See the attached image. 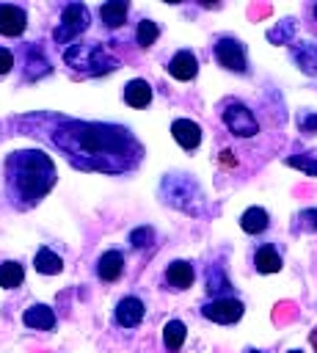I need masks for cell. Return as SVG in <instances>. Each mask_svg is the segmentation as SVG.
<instances>
[{
	"label": "cell",
	"mask_w": 317,
	"mask_h": 353,
	"mask_svg": "<svg viewBox=\"0 0 317 353\" xmlns=\"http://www.w3.org/2000/svg\"><path fill=\"white\" fill-rule=\"evenodd\" d=\"M52 127L39 119V135L52 143L74 168L83 171H105V174H124L141 163V143L127 127L119 124H99V121H74V119H55L44 116Z\"/></svg>",
	"instance_id": "1"
},
{
	"label": "cell",
	"mask_w": 317,
	"mask_h": 353,
	"mask_svg": "<svg viewBox=\"0 0 317 353\" xmlns=\"http://www.w3.org/2000/svg\"><path fill=\"white\" fill-rule=\"evenodd\" d=\"M6 196L11 207L30 210L36 207L55 185V163L41 149H17L8 152L6 165Z\"/></svg>",
	"instance_id": "2"
},
{
	"label": "cell",
	"mask_w": 317,
	"mask_h": 353,
	"mask_svg": "<svg viewBox=\"0 0 317 353\" xmlns=\"http://www.w3.org/2000/svg\"><path fill=\"white\" fill-rule=\"evenodd\" d=\"M63 63L72 66L74 72L85 74V77H96V74H108L119 66V61L99 44V41H83V44H72L63 52Z\"/></svg>",
	"instance_id": "3"
},
{
	"label": "cell",
	"mask_w": 317,
	"mask_h": 353,
	"mask_svg": "<svg viewBox=\"0 0 317 353\" xmlns=\"http://www.w3.org/2000/svg\"><path fill=\"white\" fill-rule=\"evenodd\" d=\"M88 8L83 6V3H69L66 8H63V14H61V22H58V28L52 30V39L58 41V44H69V41H74L80 33H85L88 30Z\"/></svg>",
	"instance_id": "4"
},
{
	"label": "cell",
	"mask_w": 317,
	"mask_h": 353,
	"mask_svg": "<svg viewBox=\"0 0 317 353\" xmlns=\"http://www.w3.org/2000/svg\"><path fill=\"white\" fill-rule=\"evenodd\" d=\"M163 190H165V201L185 210V212H193L198 215V210L190 204V190H198V185L190 179V176H182V174H174V176H165L163 179ZM196 201H204V199H196Z\"/></svg>",
	"instance_id": "5"
},
{
	"label": "cell",
	"mask_w": 317,
	"mask_h": 353,
	"mask_svg": "<svg viewBox=\"0 0 317 353\" xmlns=\"http://www.w3.org/2000/svg\"><path fill=\"white\" fill-rule=\"evenodd\" d=\"M223 124L229 127L232 135H240V138H251V135L259 132L256 116H254L251 108H245L243 102H229V105H223Z\"/></svg>",
	"instance_id": "6"
},
{
	"label": "cell",
	"mask_w": 317,
	"mask_h": 353,
	"mask_svg": "<svg viewBox=\"0 0 317 353\" xmlns=\"http://www.w3.org/2000/svg\"><path fill=\"white\" fill-rule=\"evenodd\" d=\"M201 314L212 323L229 325V323H237L243 317V303L237 298H212L209 303L201 306Z\"/></svg>",
	"instance_id": "7"
},
{
	"label": "cell",
	"mask_w": 317,
	"mask_h": 353,
	"mask_svg": "<svg viewBox=\"0 0 317 353\" xmlns=\"http://www.w3.org/2000/svg\"><path fill=\"white\" fill-rule=\"evenodd\" d=\"M215 58L223 69L229 72H245V47L237 39H218L215 44Z\"/></svg>",
	"instance_id": "8"
},
{
	"label": "cell",
	"mask_w": 317,
	"mask_h": 353,
	"mask_svg": "<svg viewBox=\"0 0 317 353\" xmlns=\"http://www.w3.org/2000/svg\"><path fill=\"white\" fill-rule=\"evenodd\" d=\"M28 25V14L19 6L0 3V33L3 36H19Z\"/></svg>",
	"instance_id": "9"
},
{
	"label": "cell",
	"mask_w": 317,
	"mask_h": 353,
	"mask_svg": "<svg viewBox=\"0 0 317 353\" xmlns=\"http://www.w3.org/2000/svg\"><path fill=\"white\" fill-rule=\"evenodd\" d=\"M171 135H174V141H176L182 149H187V152L201 143V127H198L196 121H190V119H176V121L171 124Z\"/></svg>",
	"instance_id": "10"
},
{
	"label": "cell",
	"mask_w": 317,
	"mask_h": 353,
	"mask_svg": "<svg viewBox=\"0 0 317 353\" xmlns=\"http://www.w3.org/2000/svg\"><path fill=\"white\" fill-rule=\"evenodd\" d=\"M141 320H143V303H141V298L127 295V298H121V301L116 303V323H119V325L135 328Z\"/></svg>",
	"instance_id": "11"
},
{
	"label": "cell",
	"mask_w": 317,
	"mask_h": 353,
	"mask_svg": "<svg viewBox=\"0 0 317 353\" xmlns=\"http://www.w3.org/2000/svg\"><path fill=\"white\" fill-rule=\"evenodd\" d=\"M168 72H171V77H176V80H193L196 72H198V61H196V55H193L190 50H179V52L168 61Z\"/></svg>",
	"instance_id": "12"
},
{
	"label": "cell",
	"mask_w": 317,
	"mask_h": 353,
	"mask_svg": "<svg viewBox=\"0 0 317 353\" xmlns=\"http://www.w3.org/2000/svg\"><path fill=\"white\" fill-rule=\"evenodd\" d=\"M22 323L28 328H36V331H50L55 325V312L50 306H44V303H33V306L25 309Z\"/></svg>",
	"instance_id": "13"
},
{
	"label": "cell",
	"mask_w": 317,
	"mask_h": 353,
	"mask_svg": "<svg viewBox=\"0 0 317 353\" xmlns=\"http://www.w3.org/2000/svg\"><path fill=\"white\" fill-rule=\"evenodd\" d=\"M121 273H124V256H121V251H105L96 259V276L102 281H116Z\"/></svg>",
	"instance_id": "14"
},
{
	"label": "cell",
	"mask_w": 317,
	"mask_h": 353,
	"mask_svg": "<svg viewBox=\"0 0 317 353\" xmlns=\"http://www.w3.org/2000/svg\"><path fill=\"white\" fill-rule=\"evenodd\" d=\"M193 265L190 262H185V259H176V262H171L168 268H165V281L174 287V290H187L190 284H193Z\"/></svg>",
	"instance_id": "15"
},
{
	"label": "cell",
	"mask_w": 317,
	"mask_h": 353,
	"mask_svg": "<svg viewBox=\"0 0 317 353\" xmlns=\"http://www.w3.org/2000/svg\"><path fill=\"white\" fill-rule=\"evenodd\" d=\"M292 61L298 63L300 72H306V74H317V44H314V41L292 44Z\"/></svg>",
	"instance_id": "16"
},
{
	"label": "cell",
	"mask_w": 317,
	"mask_h": 353,
	"mask_svg": "<svg viewBox=\"0 0 317 353\" xmlns=\"http://www.w3.org/2000/svg\"><path fill=\"white\" fill-rule=\"evenodd\" d=\"M25 69H28L25 72L28 80H39V77H44L50 72V61L44 58L41 47H36V44L25 47Z\"/></svg>",
	"instance_id": "17"
},
{
	"label": "cell",
	"mask_w": 317,
	"mask_h": 353,
	"mask_svg": "<svg viewBox=\"0 0 317 353\" xmlns=\"http://www.w3.org/2000/svg\"><path fill=\"white\" fill-rule=\"evenodd\" d=\"M124 102L132 105V108H146L152 102V85L146 80H141V77L130 80L124 85Z\"/></svg>",
	"instance_id": "18"
},
{
	"label": "cell",
	"mask_w": 317,
	"mask_h": 353,
	"mask_svg": "<svg viewBox=\"0 0 317 353\" xmlns=\"http://www.w3.org/2000/svg\"><path fill=\"white\" fill-rule=\"evenodd\" d=\"M127 0H110V3H102L99 6V19L108 25V28H121L124 19H127Z\"/></svg>",
	"instance_id": "19"
},
{
	"label": "cell",
	"mask_w": 317,
	"mask_h": 353,
	"mask_svg": "<svg viewBox=\"0 0 317 353\" xmlns=\"http://www.w3.org/2000/svg\"><path fill=\"white\" fill-rule=\"evenodd\" d=\"M254 268L259 270V273H278L281 270V256H278V251L267 243V245H259L256 248V254H254Z\"/></svg>",
	"instance_id": "20"
},
{
	"label": "cell",
	"mask_w": 317,
	"mask_h": 353,
	"mask_svg": "<svg viewBox=\"0 0 317 353\" xmlns=\"http://www.w3.org/2000/svg\"><path fill=\"white\" fill-rule=\"evenodd\" d=\"M33 268L39 273H44V276H55V273L63 270V259L55 251H50V248H39L36 256H33Z\"/></svg>",
	"instance_id": "21"
},
{
	"label": "cell",
	"mask_w": 317,
	"mask_h": 353,
	"mask_svg": "<svg viewBox=\"0 0 317 353\" xmlns=\"http://www.w3.org/2000/svg\"><path fill=\"white\" fill-rule=\"evenodd\" d=\"M267 212L262 210V207H248L243 215H240V226H243V232H248V234H259V232H265L267 229Z\"/></svg>",
	"instance_id": "22"
},
{
	"label": "cell",
	"mask_w": 317,
	"mask_h": 353,
	"mask_svg": "<svg viewBox=\"0 0 317 353\" xmlns=\"http://www.w3.org/2000/svg\"><path fill=\"white\" fill-rule=\"evenodd\" d=\"M185 336H187V328H185L182 320H168L163 325V342H165L168 350H179L182 342H185Z\"/></svg>",
	"instance_id": "23"
},
{
	"label": "cell",
	"mask_w": 317,
	"mask_h": 353,
	"mask_svg": "<svg viewBox=\"0 0 317 353\" xmlns=\"http://www.w3.org/2000/svg\"><path fill=\"white\" fill-rule=\"evenodd\" d=\"M22 281H25V270H22L19 262H3V265H0V287L14 290V287H19Z\"/></svg>",
	"instance_id": "24"
},
{
	"label": "cell",
	"mask_w": 317,
	"mask_h": 353,
	"mask_svg": "<svg viewBox=\"0 0 317 353\" xmlns=\"http://www.w3.org/2000/svg\"><path fill=\"white\" fill-rule=\"evenodd\" d=\"M157 36H160V28H157L152 19H143V22H138V30H135V41H138L141 47H152V44L157 41Z\"/></svg>",
	"instance_id": "25"
},
{
	"label": "cell",
	"mask_w": 317,
	"mask_h": 353,
	"mask_svg": "<svg viewBox=\"0 0 317 353\" xmlns=\"http://www.w3.org/2000/svg\"><path fill=\"white\" fill-rule=\"evenodd\" d=\"M207 290H209V292H215V295H221V292H229V290H232V284H229V279L223 276V270H221V268H209V270H207Z\"/></svg>",
	"instance_id": "26"
},
{
	"label": "cell",
	"mask_w": 317,
	"mask_h": 353,
	"mask_svg": "<svg viewBox=\"0 0 317 353\" xmlns=\"http://www.w3.org/2000/svg\"><path fill=\"white\" fill-rule=\"evenodd\" d=\"M292 30H295L292 19H284L281 25H276L273 30H267V39H270V41H278V44H287V41L292 39Z\"/></svg>",
	"instance_id": "27"
},
{
	"label": "cell",
	"mask_w": 317,
	"mask_h": 353,
	"mask_svg": "<svg viewBox=\"0 0 317 353\" xmlns=\"http://www.w3.org/2000/svg\"><path fill=\"white\" fill-rule=\"evenodd\" d=\"M287 165H292V168H300L303 174H309V176H317V160L314 157H306V154H292V157H287Z\"/></svg>",
	"instance_id": "28"
},
{
	"label": "cell",
	"mask_w": 317,
	"mask_h": 353,
	"mask_svg": "<svg viewBox=\"0 0 317 353\" xmlns=\"http://www.w3.org/2000/svg\"><path fill=\"white\" fill-rule=\"evenodd\" d=\"M152 237H154V232H152L149 226H138V229L130 232V243H132V248H143V245H149Z\"/></svg>",
	"instance_id": "29"
},
{
	"label": "cell",
	"mask_w": 317,
	"mask_h": 353,
	"mask_svg": "<svg viewBox=\"0 0 317 353\" xmlns=\"http://www.w3.org/2000/svg\"><path fill=\"white\" fill-rule=\"evenodd\" d=\"M298 226H300L303 232H317V210H300Z\"/></svg>",
	"instance_id": "30"
},
{
	"label": "cell",
	"mask_w": 317,
	"mask_h": 353,
	"mask_svg": "<svg viewBox=\"0 0 317 353\" xmlns=\"http://www.w3.org/2000/svg\"><path fill=\"white\" fill-rule=\"evenodd\" d=\"M298 127H300V132H314L317 130V113H300Z\"/></svg>",
	"instance_id": "31"
},
{
	"label": "cell",
	"mask_w": 317,
	"mask_h": 353,
	"mask_svg": "<svg viewBox=\"0 0 317 353\" xmlns=\"http://www.w3.org/2000/svg\"><path fill=\"white\" fill-rule=\"evenodd\" d=\"M11 66H14V55H11V50L0 47V74L11 72Z\"/></svg>",
	"instance_id": "32"
},
{
	"label": "cell",
	"mask_w": 317,
	"mask_h": 353,
	"mask_svg": "<svg viewBox=\"0 0 317 353\" xmlns=\"http://www.w3.org/2000/svg\"><path fill=\"white\" fill-rule=\"evenodd\" d=\"M314 17H317V6H314Z\"/></svg>",
	"instance_id": "33"
},
{
	"label": "cell",
	"mask_w": 317,
	"mask_h": 353,
	"mask_svg": "<svg viewBox=\"0 0 317 353\" xmlns=\"http://www.w3.org/2000/svg\"><path fill=\"white\" fill-rule=\"evenodd\" d=\"M289 353H300V350H289Z\"/></svg>",
	"instance_id": "34"
},
{
	"label": "cell",
	"mask_w": 317,
	"mask_h": 353,
	"mask_svg": "<svg viewBox=\"0 0 317 353\" xmlns=\"http://www.w3.org/2000/svg\"><path fill=\"white\" fill-rule=\"evenodd\" d=\"M254 353H256V350H254Z\"/></svg>",
	"instance_id": "35"
}]
</instances>
